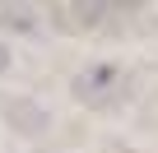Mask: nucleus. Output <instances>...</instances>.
<instances>
[{"instance_id":"obj_2","label":"nucleus","mask_w":158,"mask_h":153,"mask_svg":"<svg viewBox=\"0 0 158 153\" xmlns=\"http://www.w3.org/2000/svg\"><path fill=\"white\" fill-rule=\"evenodd\" d=\"M107 14V5H56V23L60 28H93Z\"/></svg>"},{"instance_id":"obj_1","label":"nucleus","mask_w":158,"mask_h":153,"mask_svg":"<svg viewBox=\"0 0 158 153\" xmlns=\"http://www.w3.org/2000/svg\"><path fill=\"white\" fill-rule=\"evenodd\" d=\"M116 88H121V70L116 65H89V70H79V79H74V98L89 102V107L112 102Z\"/></svg>"},{"instance_id":"obj_3","label":"nucleus","mask_w":158,"mask_h":153,"mask_svg":"<svg viewBox=\"0 0 158 153\" xmlns=\"http://www.w3.org/2000/svg\"><path fill=\"white\" fill-rule=\"evenodd\" d=\"M5 28H33V10H0Z\"/></svg>"},{"instance_id":"obj_4","label":"nucleus","mask_w":158,"mask_h":153,"mask_svg":"<svg viewBox=\"0 0 158 153\" xmlns=\"http://www.w3.org/2000/svg\"><path fill=\"white\" fill-rule=\"evenodd\" d=\"M5 65H10V51H5V42H0V74H5Z\"/></svg>"}]
</instances>
